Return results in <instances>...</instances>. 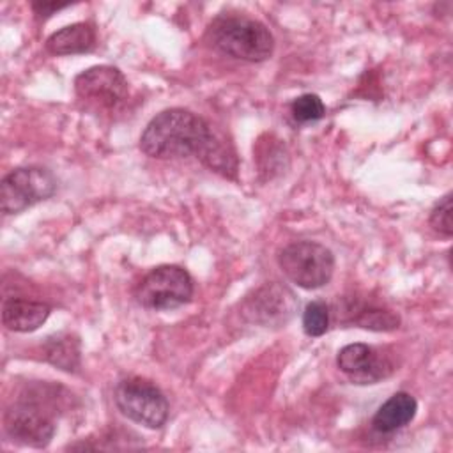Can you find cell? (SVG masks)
<instances>
[{"instance_id": "obj_1", "label": "cell", "mask_w": 453, "mask_h": 453, "mask_svg": "<svg viewBox=\"0 0 453 453\" xmlns=\"http://www.w3.org/2000/svg\"><path fill=\"white\" fill-rule=\"evenodd\" d=\"M140 149L156 159L195 154L205 166L228 179L237 173L232 145L219 138L203 117L184 108H168L152 117L140 136Z\"/></svg>"}, {"instance_id": "obj_2", "label": "cell", "mask_w": 453, "mask_h": 453, "mask_svg": "<svg viewBox=\"0 0 453 453\" xmlns=\"http://www.w3.org/2000/svg\"><path fill=\"white\" fill-rule=\"evenodd\" d=\"M205 37L219 53L246 62L267 60L274 50V37L264 23L237 14L214 18Z\"/></svg>"}, {"instance_id": "obj_3", "label": "cell", "mask_w": 453, "mask_h": 453, "mask_svg": "<svg viewBox=\"0 0 453 453\" xmlns=\"http://www.w3.org/2000/svg\"><path fill=\"white\" fill-rule=\"evenodd\" d=\"M37 396V393H34V396H23L19 402L7 407L4 412V430L11 441L18 444L46 448L55 435V388L48 389L44 402Z\"/></svg>"}, {"instance_id": "obj_4", "label": "cell", "mask_w": 453, "mask_h": 453, "mask_svg": "<svg viewBox=\"0 0 453 453\" xmlns=\"http://www.w3.org/2000/svg\"><path fill=\"white\" fill-rule=\"evenodd\" d=\"M278 265L292 283L313 290L327 285L333 278L334 257L319 242L296 241L280 251Z\"/></svg>"}, {"instance_id": "obj_5", "label": "cell", "mask_w": 453, "mask_h": 453, "mask_svg": "<svg viewBox=\"0 0 453 453\" xmlns=\"http://www.w3.org/2000/svg\"><path fill=\"white\" fill-rule=\"evenodd\" d=\"M193 278L180 265H157L136 285L138 304L149 310H173L188 304L193 297Z\"/></svg>"}, {"instance_id": "obj_6", "label": "cell", "mask_w": 453, "mask_h": 453, "mask_svg": "<svg viewBox=\"0 0 453 453\" xmlns=\"http://www.w3.org/2000/svg\"><path fill=\"white\" fill-rule=\"evenodd\" d=\"M115 403L131 421L147 428H161L168 419V400L163 391L147 379L129 377L117 384Z\"/></svg>"}, {"instance_id": "obj_7", "label": "cell", "mask_w": 453, "mask_h": 453, "mask_svg": "<svg viewBox=\"0 0 453 453\" xmlns=\"http://www.w3.org/2000/svg\"><path fill=\"white\" fill-rule=\"evenodd\" d=\"M57 191L55 175L41 166H23L7 173L0 182V207L4 214H18Z\"/></svg>"}, {"instance_id": "obj_8", "label": "cell", "mask_w": 453, "mask_h": 453, "mask_svg": "<svg viewBox=\"0 0 453 453\" xmlns=\"http://www.w3.org/2000/svg\"><path fill=\"white\" fill-rule=\"evenodd\" d=\"M297 299L290 288L278 281L264 283L248 294L241 303L244 320L262 327L285 326L297 311Z\"/></svg>"}, {"instance_id": "obj_9", "label": "cell", "mask_w": 453, "mask_h": 453, "mask_svg": "<svg viewBox=\"0 0 453 453\" xmlns=\"http://www.w3.org/2000/svg\"><path fill=\"white\" fill-rule=\"evenodd\" d=\"M74 90L83 101L113 108L126 97L127 81L113 65H94L74 78Z\"/></svg>"}, {"instance_id": "obj_10", "label": "cell", "mask_w": 453, "mask_h": 453, "mask_svg": "<svg viewBox=\"0 0 453 453\" xmlns=\"http://www.w3.org/2000/svg\"><path fill=\"white\" fill-rule=\"evenodd\" d=\"M338 368L356 384H375L389 377L395 365L386 354L366 343H350L336 356Z\"/></svg>"}, {"instance_id": "obj_11", "label": "cell", "mask_w": 453, "mask_h": 453, "mask_svg": "<svg viewBox=\"0 0 453 453\" xmlns=\"http://www.w3.org/2000/svg\"><path fill=\"white\" fill-rule=\"evenodd\" d=\"M50 311L51 308L42 301L11 297L2 306V322L11 331L30 333L46 322Z\"/></svg>"}, {"instance_id": "obj_12", "label": "cell", "mask_w": 453, "mask_h": 453, "mask_svg": "<svg viewBox=\"0 0 453 453\" xmlns=\"http://www.w3.org/2000/svg\"><path fill=\"white\" fill-rule=\"evenodd\" d=\"M416 411V398L405 391H398L377 409L372 418V426L380 434H393L409 425L414 419Z\"/></svg>"}, {"instance_id": "obj_13", "label": "cell", "mask_w": 453, "mask_h": 453, "mask_svg": "<svg viewBox=\"0 0 453 453\" xmlns=\"http://www.w3.org/2000/svg\"><path fill=\"white\" fill-rule=\"evenodd\" d=\"M96 46V30L90 23H73L46 39V50L53 55L87 53Z\"/></svg>"}, {"instance_id": "obj_14", "label": "cell", "mask_w": 453, "mask_h": 453, "mask_svg": "<svg viewBox=\"0 0 453 453\" xmlns=\"http://www.w3.org/2000/svg\"><path fill=\"white\" fill-rule=\"evenodd\" d=\"M42 356L64 372H76L80 368V342L67 333L53 334L42 343Z\"/></svg>"}, {"instance_id": "obj_15", "label": "cell", "mask_w": 453, "mask_h": 453, "mask_svg": "<svg viewBox=\"0 0 453 453\" xmlns=\"http://www.w3.org/2000/svg\"><path fill=\"white\" fill-rule=\"evenodd\" d=\"M350 319L349 322L357 324L359 327L370 329V331H393L398 327L400 324V317L388 310V308H380V306H372V304H354V306H347V311Z\"/></svg>"}, {"instance_id": "obj_16", "label": "cell", "mask_w": 453, "mask_h": 453, "mask_svg": "<svg viewBox=\"0 0 453 453\" xmlns=\"http://www.w3.org/2000/svg\"><path fill=\"white\" fill-rule=\"evenodd\" d=\"M287 150L281 140H276L273 134H264L258 138L257 149H255V159L258 165L260 173H265L267 179L278 175L287 166Z\"/></svg>"}, {"instance_id": "obj_17", "label": "cell", "mask_w": 453, "mask_h": 453, "mask_svg": "<svg viewBox=\"0 0 453 453\" xmlns=\"http://www.w3.org/2000/svg\"><path fill=\"white\" fill-rule=\"evenodd\" d=\"M329 327V308L324 301H311L303 311V329L308 336H322Z\"/></svg>"}, {"instance_id": "obj_18", "label": "cell", "mask_w": 453, "mask_h": 453, "mask_svg": "<svg viewBox=\"0 0 453 453\" xmlns=\"http://www.w3.org/2000/svg\"><path fill=\"white\" fill-rule=\"evenodd\" d=\"M290 111H292L294 120L311 122V120H319L324 117L326 106L317 94H303L292 101Z\"/></svg>"}, {"instance_id": "obj_19", "label": "cell", "mask_w": 453, "mask_h": 453, "mask_svg": "<svg viewBox=\"0 0 453 453\" xmlns=\"http://www.w3.org/2000/svg\"><path fill=\"white\" fill-rule=\"evenodd\" d=\"M451 193H446L430 211V226L444 237L453 235V221H451Z\"/></svg>"}, {"instance_id": "obj_20", "label": "cell", "mask_w": 453, "mask_h": 453, "mask_svg": "<svg viewBox=\"0 0 453 453\" xmlns=\"http://www.w3.org/2000/svg\"><path fill=\"white\" fill-rule=\"evenodd\" d=\"M69 4H57V2H34L32 9L39 18H48L51 16L55 11H60L64 7H67Z\"/></svg>"}]
</instances>
